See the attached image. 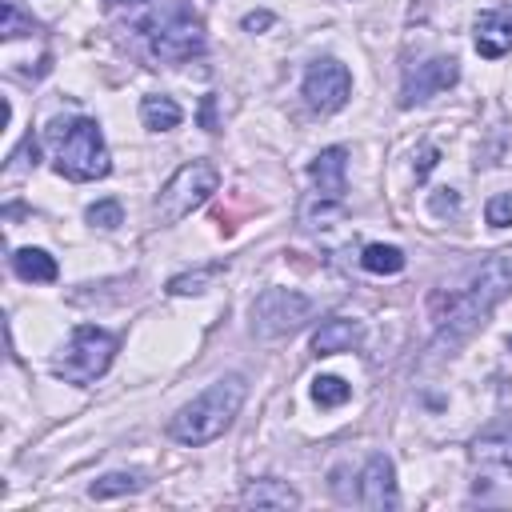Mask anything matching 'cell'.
Instances as JSON below:
<instances>
[{
    "label": "cell",
    "instance_id": "28",
    "mask_svg": "<svg viewBox=\"0 0 512 512\" xmlns=\"http://www.w3.org/2000/svg\"><path fill=\"white\" fill-rule=\"evenodd\" d=\"M272 24H276L272 12H248V16H244V32H264V28H272Z\"/></svg>",
    "mask_w": 512,
    "mask_h": 512
},
{
    "label": "cell",
    "instance_id": "22",
    "mask_svg": "<svg viewBox=\"0 0 512 512\" xmlns=\"http://www.w3.org/2000/svg\"><path fill=\"white\" fill-rule=\"evenodd\" d=\"M348 396H352V388H348L340 376H316V380H312V400H316L320 408H340Z\"/></svg>",
    "mask_w": 512,
    "mask_h": 512
},
{
    "label": "cell",
    "instance_id": "5",
    "mask_svg": "<svg viewBox=\"0 0 512 512\" xmlns=\"http://www.w3.org/2000/svg\"><path fill=\"white\" fill-rule=\"evenodd\" d=\"M112 356H116V336L96 324H80L60 348V356L52 360V372L64 376L68 384H92L108 372Z\"/></svg>",
    "mask_w": 512,
    "mask_h": 512
},
{
    "label": "cell",
    "instance_id": "14",
    "mask_svg": "<svg viewBox=\"0 0 512 512\" xmlns=\"http://www.w3.org/2000/svg\"><path fill=\"white\" fill-rule=\"evenodd\" d=\"M364 340V324L352 320V316H332L316 328L312 336V352L316 356H336V352H352L356 344Z\"/></svg>",
    "mask_w": 512,
    "mask_h": 512
},
{
    "label": "cell",
    "instance_id": "13",
    "mask_svg": "<svg viewBox=\"0 0 512 512\" xmlns=\"http://www.w3.org/2000/svg\"><path fill=\"white\" fill-rule=\"evenodd\" d=\"M308 176L316 184L320 196H332V200H344V188H348V152L336 144V148H324L312 164H308Z\"/></svg>",
    "mask_w": 512,
    "mask_h": 512
},
{
    "label": "cell",
    "instance_id": "26",
    "mask_svg": "<svg viewBox=\"0 0 512 512\" xmlns=\"http://www.w3.org/2000/svg\"><path fill=\"white\" fill-rule=\"evenodd\" d=\"M28 168H36V140L28 136L16 152H12V160H8V172L16 176V172H28Z\"/></svg>",
    "mask_w": 512,
    "mask_h": 512
},
{
    "label": "cell",
    "instance_id": "19",
    "mask_svg": "<svg viewBox=\"0 0 512 512\" xmlns=\"http://www.w3.org/2000/svg\"><path fill=\"white\" fill-rule=\"evenodd\" d=\"M360 264H364V272H372V276H396V272L404 268V252H400L396 244H368V248L360 252Z\"/></svg>",
    "mask_w": 512,
    "mask_h": 512
},
{
    "label": "cell",
    "instance_id": "17",
    "mask_svg": "<svg viewBox=\"0 0 512 512\" xmlns=\"http://www.w3.org/2000/svg\"><path fill=\"white\" fill-rule=\"evenodd\" d=\"M140 120H144L148 132H172V128H180L184 112H180V104H176L172 96L152 92V96L140 100Z\"/></svg>",
    "mask_w": 512,
    "mask_h": 512
},
{
    "label": "cell",
    "instance_id": "3",
    "mask_svg": "<svg viewBox=\"0 0 512 512\" xmlns=\"http://www.w3.org/2000/svg\"><path fill=\"white\" fill-rule=\"evenodd\" d=\"M48 144L56 148V172L68 180H100L112 172L108 144L96 120L88 116H60L48 124Z\"/></svg>",
    "mask_w": 512,
    "mask_h": 512
},
{
    "label": "cell",
    "instance_id": "31",
    "mask_svg": "<svg viewBox=\"0 0 512 512\" xmlns=\"http://www.w3.org/2000/svg\"><path fill=\"white\" fill-rule=\"evenodd\" d=\"M508 348H512V336H508Z\"/></svg>",
    "mask_w": 512,
    "mask_h": 512
},
{
    "label": "cell",
    "instance_id": "15",
    "mask_svg": "<svg viewBox=\"0 0 512 512\" xmlns=\"http://www.w3.org/2000/svg\"><path fill=\"white\" fill-rule=\"evenodd\" d=\"M240 500H244L248 508H296V504H300L296 488H288V480H276V476L252 480V484L240 492Z\"/></svg>",
    "mask_w": 512,
    "mask_h": 512
},
{
    "label": "cell",
    "instance_id": "11",
    "mask_svg": "<svg viewBox=\"0 0 512 512\" xmlns=\"http://www.w3.org/2000/svg\"><path fill=\"white\" fill-rule=\"evenodd\" d=\"M360 504L372 508V512H384V508H396L400 496H396V468L384 452H372L364 472H360Z\"/></svg>",
    "mask_w": 512,
    "mask_h": 512
},
{
    "label": "cell",
    "instance_id": "30",
    "mask_svg": "<svg viewBox=\"0 0 512 512\" xmlns=\"http://www.w3.org/2000/svg\"><path fill=\"white\" fill-rule=\"evenodd\" d=\"M108 4H112V8H128V12H144L152 0H108Z\"/></svg>",
    "mask_w": 512,
    "mask_h": 512
},
{
    "label": "cell",
    "instance_id": "2",
    "mask_svg": "<svg viewBox=\"0 0 512 512\" xmlns=\"http://www.w3.org/2000/svg\"><path fill=\"white\" fill-rule=\"evenodd\" d=\"M244 396H248L244 376H220V380H212L192 404H184V408L172 416V424H168L172 440L192 444V448L212 444V440L224 436L228 424L240 416Z\"/></svg>",
    "mask_w": 512,
    "mask_h": 512
},
{
    "label": "cell",
    "instance_id": "18",
    "mask_svg": "<svg viewBox=\"0 0 512 512\" xmlns=\"http://www.w3.org/2000/svg\"><path fill=\"white\" fill-rule=\"evenodd\" d=\"M344 220V200H332V196H320L312 192L304 204H300V228L316 232V228H332Z\"/></svg>",
    "mask_w": 512,
    "mask_h": 512
},
{
    "label": "cell",
    "instance_id": "16",
    "mask_svg": "<svg viewBox=\"0 0 512 512\" xmlns=\"http://www.w3.org/2000/svg\"><path fill=\"white\" fill-rule=\"evenodd\" d=\"M12 272H16L20 280H28V284H52V280L60 276L56 260H52L44 248H16V252H12Z\"/></svg>",
    "mask_w": 512,
    "mask_h": 512
},
{
    "label": "cell",
    "instance_id": "7",
    "mask_svg": "<svg viewBox=\"0 0 512 512\" xmlns=\"http://www.w3.org/2000/svg\"><path fill=\"white\" fill-rule=\"evenodd\" d=\"M348 96H352V72L336 56H320V60L308 64V72H304V100H308V108L336 112V108L348 104Z\"/></svg>",
    "mask_w": 512,
    "mask_h": 512
},
{
    "label": "cell",
    "instance_id": "8",
    "mask_svg": "<svg viewBox=\"0 0 512 512\" xmlns=\"http://www.w3.org/2000/svg\"><path fill=\"white\" fill-rule=\"evenodd\" d=\"M148 48L164 64H184V60H192V56L204 52V28L196 20H188V16H172L168 24L152 28Z\"/></svg>",
    "mask_w": 512,
    "mask_h": 512
},
{
    "label": "cell",
    "instance_id": "23",
    "mask_svg": "<svg viewBox=\"0 0 512 512\" xmlns=\"http://www.w3.org/2000/svg\"><path fill=\"white\" fill-rule=\"evenodd\" d=\"M32 28H36L32 16H24L16 0H4V24H0V36H4V40H16V36H24V32H32Z\"/></svg>",
    "mask_w": 512,
    "mask_h": 512
},
{
    "label": "cell",
    "instance_id": "12",
    "mask_svg": "<svg viewBox=\"0 0 512 512\" xmlns=\"http://www.w3.org/2000/svg\"><path fill=\"white\" fill-rule=\"evenodd\" d=\"M472 44L484 60H500L504 52H512V12H504V8L480 12L476 28H472Z\"/></svg>",
    "mask_w": 512,
    "mask_h": 512
},
{
    "label": "cell",
    "instance_id": "1",
    "mask_svg": "<svg viewBox=\"0 0 512 512\" xmlns=\"http://www.w3.org/2000/svg\"><path fill=\"white\" fill-rule=\"evenodd\" d=\"M512 292V252L488 256L480 264V272L472 276L468 288L460 292H436L432 296V324H436V348H452L460 340H468L488 312Z\"/></svg>",
    "mask_w": 512,
    "mask_h": 512
},
{
    "label": "cell",
    "instance_id": "10",
    "mask_svg": "<svg viewBox=\"0 0 512 512\" xmlns=\"http://www.w3.org/2000/svg\"><path fill=\"white\" fill-rule=\"evenodd\" d=\"M472 464L488 480H512V428H488L468 448Z\"/></svg>",
    "mask_w": 512,
    "mask_h": 512
},
{
    "label": "cell",
    "instance_id": "20",
    "mask_svg": "<svg viewBox=\"0 0 512 512\" xmlns=\"http://www.w3.org/2000/svg\"><path fill=\"white\" fill-rule=\"evenodd\" d=\"M140 488H144L140 472H108V476L88 484V496L92 500H112V496H128V492H140Z\"/></svg>",
    "mask_w": 512,
    "mask_h": 512
},
{
    "label": "cell",
    "instance_id": "6",
    "mask_svg": "<svg viewBox=\"0 0 512 512\" xmlns=\"http://www.w3.org/2000/svg\"><path fill=\"white\" fill-rule=\"evenodd\" d=\"M312 312V300L292 292V288H268L256 296L252 304V332L260 340H276V336H288L296 332Z\"/></svg>",
    "mask_w": 512,
    "mask_h": 512
},
{
    "label": "cell",
    "instance_id": "29",
    "mask_svg": "<svg viewBox=\"0 0 512 512\" xmlns=\"http://www.w3.org/2000/svg\"><path fill=\"white\" fill-rule=\"evenodd\" d=\"M436 156H440V152H436L432 144H428V148H420V156H416V160H420V164H416V180H424V176L432 172V164H436Z\"/></svg>",
    "mask_w": 512,
    "mask_h": 512
},
{
    "label": "cell",
    "instance_id": "4",
    "mask_svg": "<svg viewBox=\"0 0 512 512\" xmlns=\"http://www.w3.org/2000/svg\"><path fill=\"white\" fill-rule=\"evenodd\" d=\"M216 188H220V172H216L212 160H188V164H180V168L168 176V184L160 188V196H156V220H160V224H180V220L192 216Z\"/></svg>",
    "mask_w": 512,
    "mask_h": 512
},
{
    "label": "cell",
    "instance_id": "21",
    "mask_svg": "<svg viewBox=\"0 0 512 512\" xmlns=\"http://www.w3.org/2000/svg\"><path fill=\"white\" fill-rule=\"evenodd\" d=\"M220 272H224L220 264H208V268H196V272H180V276L168 280V292H172V296H200Z\"/></svg>",
    "mask_w": 512,
    "mask_h": 512
},
{
    "label": "cell",
    "instance_id": "24",
    "mask_svg": "<svg viewBox=\"0 0 512 512\" xmlns=\"http://www.w3.org/2000/svg\"><path fill=\"white\" fill-rule=\"evenodd\" d=\"M120 220H124L120 200H100V204L88 208V224L92 228H120Z\"/></svg>",
    "mask_w": 512,
    "mask_h": 512
},
{
    "label": "cell",
    "instance_id": "27",
    "mask_svg": "<svg viewBox=\"0 0 512 512\" xmlns=\"http://www.w3.org/2000/svg\"><path fill=\"white\" fill-rule=\"evenodd\" d=\"M428 204H432L436 216H456V212H460V192H456V188H440V192H432Z\"/></svg>",
    "mask_w": 512,
    "mask_h": 512
},
{
    "label": "cell",
    "instance_id": "9",
    "mask_svg": "<svg viewBox=\"0 0 512 512\" xmlns=\"http://www.w3.org/2000/svg\"><path fill=\"white\" fill-rule=\"evenodd\" d=\"M460 80V64L452 56H432V60H420L416 68L404 72V88H400V104L412 108V104H424L428 96L452 88Z\"/></svg>",
    "mask_w": 512,
    "mask_h": 512
},
{
    "label": "cell",
    "instance_id": "25",
    "mask_svg": "<svg viewBox=\"0 0 512 512\" xmlns=\"http://www.w3.org/2000/svg\"><path fill=\"white\" fill-rule=\"evenodd\" d=\"M484 216H488L492 228H508V224H512V192H496V196L488 200Z\"/></svg>",
    "mask_w": 512,
    "mask_h": 512
}]
</instances>
